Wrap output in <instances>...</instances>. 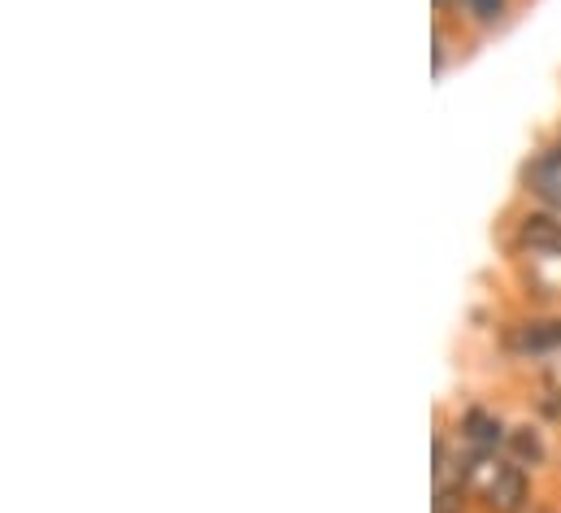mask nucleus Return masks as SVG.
<instances>
[{"label":"nucleus","mask_w":561,"mask_h":513,"mask_svg":"<svg viewBox=\"0 0 561 513\" xmlns=\"http://www.w3.org/2000/svg\"><path fill=\"white\" fill-rule=\"evenodd\" d=\"M518 244L540 256H561V218H553V214H527L518 223Z\"/></svg>","instance_id":"2"},{"label":"nucleus","mask_w":561,"mask_h":513,"mask_svg":"<svg viewBox=\"0 0 561 513\" xmlns=\"http://www.w3.org/2000/svg\"><path fill=\"white\" fill-rule=\"evenodd\" d=\"M527 475H523V466H514V461H505V466H496L492 475H488V488H483V501H488V510L492 513H518L527 505Z\"/></svg>","instance_id":"1"},{"label":"nucleus","mask_w":561,"mask_h":513,"mask_svg":"<svg viewBox=\"0 0 561 513\" xmlns=\"http://www.w3.org/2000/svg\"><path fill=\"white\" fill-rule=\"evenodd\" d=\"M527 183H531V192H536L545 205L561 209V148H558V152H545V157H536V166H531Z\"/></svg>","instance_id":"3"},{"label":"nucleus","mask_w":561,"mask_h":513,"mask_svg":"<svg viewBox=\"0 0 561 513\" xmlns=\"http://www.w3.org/2000/svg\"><path fill=\"white\" fill-rule=\"evenodd\" d=\"M514 349L523 353H549V349H561V322H531L514 335Z\"/></svg>","instance_id":"5"},{"label":"nucleus","mask_w":561,"mask_h":513,"mask_svg":"<svg viewBox=\"0 0 561 513\" xmlns=\"http://www.w3.org/2000/svg\"><path fill=\"white\" fill-rule=\"evenodd\" d=\"M510 453L518 457V466H545V457H549L536 426H514L510 431Z\"/></svg>","instance_id":"4"},{"label":"nucleus","mask_w":561,"mask_h":513,"mask_svg":"<svg viewBox=\"0 0 561 513\" xmlns=\"http://www.w3.org/2000/svg\"><path fill=\"white\" fill-rule=\"evenodd\" d=\"M466 9L479 18V22H496L505 13V0H466Z\"/></svg>","instance_id":"7"},{"label":"nucleus","mask_w":561,"mask_h":513,"mask_svg":"<svg viewBox=\"0 0 561 513\" xmlns=\"http://www.w3.org/2000/svg\"><path fill=\"white\" fill-rule=\"evenodd\" d=\"M466 435L474 440V448H496L501 422H496L492 413H483V409H470V413H466Z\"/></svg>","instance_id":"6"}]
</instances>
